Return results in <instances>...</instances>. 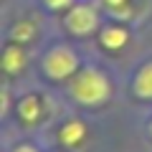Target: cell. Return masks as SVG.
<instances>
[{"instance_id":"cell-6","label":"cell","mask_w":152,"mask_h":152,"mask_svg":"<svg viewBox=\"0 0 152 152\" xmlns=\"http://www.w3.org/2000/svg\"><path fill=\"white\" fill-rule=\"evenodd\" d=\"M58 137H61V142H64L66 147H79L86 140V127H84V122L71 119V122H66V124L61 127Z\"/></svg>"},{"instance_id":"cell-4","label":"cell","mask_w":152,"mask_h":152,"mask_svg":"<svg viewBox=\"0 0 152 152\" xmlns=\"http://www.w3.org/2000/svg\"><path fill=\"white\" fill-rule=\"evenodd\" d=\"M18 117H20L26 124H36V122H41V117H43V104H41V99H38L36 94L23 96L20 102H18Z\"/></svg>"},{"instance_id":"cell-9","label":"cell","mask_w":152,"mask_h":152,"mask_svg":"<svg viewBox=\"0 0 152 152\" xmlns=\"http://www.w3.org/2000/svg\"><path fill=\"white\" fill-rule=\"evenodd\" d=\"M33 33H36V26H33L31 20H18L15 26L10 28V41H15V43H26V41H31Z\"/></svg>"},{"instance_id":"cell-11","label":"cell","mask_w":152,"mask_h":152,"mask_svg":"<svg viewBox=\"0 0 152 152\" xmlns=\"http://www.w3.org/2000/svg\"><path fill=\"white\" fill-rule=\"evenodd\" d=\"M43 3L51 8V10H66V8H71L74 0H43Z\"/></svg>"},{"instance_id":"cell-2","label":"cell","mask_w":152,"mask_h":152,"mask_svg":"<svg viewBox=\"0 0 152 152\" xmlns=\"http://www.w3.org/2000/svg\"><path fill=\"white\" fill-rule=\"evenodd\" d=\"M79 69V56L69 46H53L43 58V71L51 79H69Z\"/></svg>"},{"instance_id":"cell-1","label":"cell","mask_w":152,"mask_h":152,"mask_svg":"<svg viewBox=\"0 0 152 152\" xmlns=\"http://www.w3.org/2000/svg\"><path fill=\"white\" fill-rule=\"evenodd\" d=\"M69 94L74 102L86 104V107H96V104H104L112 94V86H109V79L96 69H84L71 79L69 84Z\"/></svg>"},{"instance_id":"cell-7","label":"cell","mask_w":152,"mask_h":152,"mask_svg":"<svg viewBox=\"0 0 152 152\" xmlns=\"http://www.w3.org/2000/svg\"><path fill=\"white\" fill-rule=\"evenodd\" d=\"M127 31L122 26H109V28H104L102 31V46L104 48H109V51H117V48H122V46L127 43Z\"/></svg>"},{"instance_id":"cell-5","label":"cell","mask_w":152,"mask_h":152,"mask_svg":"<svg viewBox=\"0 0 152 152\" xmlns=\"http://www.w3.org/2000/svg\"><path fill=\"white\" fill-rule=\"evenodd\" d=\"M26 69V53H23L20 43H8L3 51V71L5 74H20Z\"/></svg>"},{"instance_id":"cell-10","label":"cell","mask_w":152,"mask_h":152,"mask_svg":"<svg viewBox=\"0 0 152 152\" xmlns=\"http://www.w3.org/2000/svg\"><path fill=\"white\" fill-rule=\"evenodd\" d=\"M107 3V8L112 10V15H117V18H129V8H127V0H104Z\"/></svg>"},{"instance_id":"cell-13","label":"cell","mask_w":152,"mask_h":152,"mask_svg":"<svg viewBox=\"0 0 152 152\" xmlns=\"http://www.w3.org/2000/svg\"><path fill=\"white\" fill-rule=\"evenodd\" d=\"M8 104H10V99H8V89H3V114H8Z\"/></svg>"},{"instance_id":"cell-12","label":"cell","mask_w":152,"mask_h":152,"mask_svg":"<svg viewBox=\"0 0 152 152\" xmlns=\"http://www.w3.org/2000/svg\"><path fill=\"white\" fill-rule=\"evenodd\" d=\"M13 152H38V150H36V147H31V145H18Z\"/></svg>"},{"instance_id":"cell-8","label":"cell","mask_w":152,"mask_h":152,"mask_svg":"<svg viewBox=\"0 0 152 152\" xmlns=\"http://www.w3.org/2000/svg\"><path fill=\"white\" fill-rule=\"evenodd\" d=\"M134 94L142 99H152V61L145 64L140 71H137L134 79Z\"/></svg>"},{"instance_id":"cell-3","label":"cell","mask_w":152,"mask_h":152,"mask_svg":"<svg viewBox=\"0 0 152 152\" xmlns=\"http://www.w3.org/2000/svg\"><path fill=\"white\" fill-rule=\"evenodd\" d=\"M99 26V15L91 5H74L66 15V28L74 36H91Z\"/></svg>"}]
</instances>
